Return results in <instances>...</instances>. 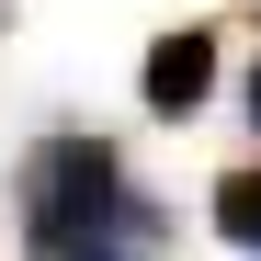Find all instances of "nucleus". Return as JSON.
Returning <instances> with one entry per match:
<instances>
[{"instance_id":"39448f33","label":"nucleus","mask_w":261,"mask_h":261,"mask_svg":"<svg viewBox=\"0 0 261 261\" xmlns=\"http://www.w3.org/2000/svg\"><path fill=\"white\" fill-rule=\"evenodd\" d=\"M102 261H125V250H102Z\"/></svg>"},{"instance_id":"f257e3e1","label":"nucleus","mask_w":261,"mask_h":261,"mask_svg":"<svg viewBox=\"0 0 261 261\" xmlns=\"http://www.w3.org/2000/svg\"><path fill=\"white\" fill-rule=\"evenodd\" d=\"M12 216H23V250H34V261H102V250L159 239V216L125 193V159H114L102 137H46V148H23Z\"/></svg>"},{"instance_id":"f03ea898","label":"nucleus","mask_w":261,"mask_h":261,"mask_svg":"<svg viewBox=\"0 0 261 261\" xmlns=\"http://www.w3.org/2000/svg\"><path fill=\"white\" fill-rule=\"evenodd\" d=\"M137 91H148V114H204V91H216V34L204 23H182V34H159L148 46V68H137Z\"/></svg>"},{"instance_id":"20e7f679","label":"nucleus","mask_w":261,"mask_h":261,"mask_svg":"<svg viewBox=\"0 0 261 261\" xmlns=\"http://www.w3.org/2000/svg\"><path fill=\"white\" fill-rule=\"evenodd\" d=\"M250 125H261V68H250Z\"/></svg>"},{"instance_id":"7ed1b4c3","label":"nucleus","mask_w":261,"mask_h":261,"mask_svg":"<svg viewBox=\"0 0 261 261\" xmlns=\"http://www.w3.org/2000/svg\"><path fill=\"white\" fill-rule=\"evenodd\" d=\"M216 239H227V250H261V159L216 182Z\"/></svg>"}]
</instances>
